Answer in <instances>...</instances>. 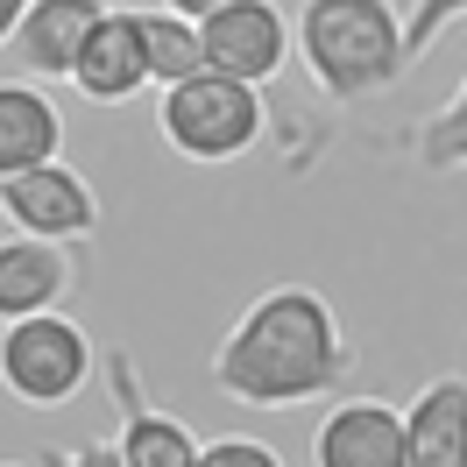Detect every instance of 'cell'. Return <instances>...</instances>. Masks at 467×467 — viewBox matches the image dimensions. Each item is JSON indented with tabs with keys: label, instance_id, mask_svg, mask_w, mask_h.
<instances>
[{
	"label": "cell",
	"instance_id": "6da1fadb",
	"mask_svg": "<svg viewBox=\"0 0 467 467\" xmlns=\"http://www.w3.org/2000/svg\"><path fill=\"white\" fill-rule=\"evenodd\" d=\"M348 368L354 348L340 340V319L312 284L263 291L213 348L220 397L248 410H297L312 397H333V389H348Z\"/></svg>",
	"mask_w": 467,
	"mask_h": 467
},
{
	"label": "cell",
	"instance_id": "7a4b0ae2",
	"mask_svg": "<svg viewBox=\"0 0 467 467\" xmlns=\"http://www.w3.org/2000/svg\"><path fill=\"white\" fill-rule=\"evenodd\" d=\"M291 36H297V57H305V78L340 107L376 99L410 71L404 15L389 0H305Z\"/></svg>",
	"mask_w": 467,
	"mask_h": 467
},
{
	"label": "cell",
	"instance_id": "3957f363",
	"mask_svg": "<svg viewBox=\"0 0 467 467\" xmlns=\"http://www.w3.org/2000/svg\"><path fill=\"white\" fill-rule=\"evenodd\" d=\"M263 86H241L220 71H199L156 99V135L192 163H234L263 142Z\"/></svg>",
	"mask_w": 467,
	"mask_h": 467
},
{
	"label": "cell",
	"instance_id": "277c9868",
	"mask_svg": "<svg viewBox=\"0 0 467 467\" xmlns=\"http://www.w3.org/2000/svg\"><path fill=\"white\" fill-rule=\"evenodd\" d=\"M99 348L86 340V326L64 319V312H36V319H15L0 333V389L29 410H57L86 389Z\"/></svg>",
	"mask_w": 467,
	"mask_h": 467
},
{
	"label": "cell",
	"instance_id": "5b68a950",
	"mask_svg": "<svg viewBox=\"0 0 467 467\" xmlns=\"http://www.w3.org/2000/svg\"><path fill=\"white\" fill-rule=\"evenodd\" d=\"M199 50H205V71L263 86L291 57V22H284L276 0H227V7H213L199 22Z\"/></svg>",
	"mask_w": 467,
	"mask_h": 467
},
{
	"label": "cell",
	"instance_id": "8992f818",
	"mask_svg": "<svg viewBox=\"0 0 467 467\" xmlns=\"http://www.w3.org/2000/svg\"><path fill=\"white\" fill-rule=\"evenodd\" d=\"M0 213L36 241H86L99 227V199L71 163H36L22 177H0Z\"/></svg>",
	"mask_w": 467,
	"mask_h": 467
},
{
	"label": "cell",
	"instance_id": "52a82bcc",
	"mask_svg": "<svg viewBox=\"0 0 467 467\" xmlns=\"http://www.w3.org/2000/svg\"><path fill=\"white\" fill-rule=\"evenodd\" d=\"M107 382H114V404H120V467H199L205 439H192L184 418L156 410L135 382V354L128 348H107Z\"/></svg>",
	"mask_w": 467,
	"mask_h": 467
},
{
	"label": "cell",
	"instance_id": "ba28073f",
	"mask_svg": "<svg viewBox=\"0 0 467 467\" xmlns=\"http://www.w3.org/2000/svg\"><path fill=\"white\" fill-rule=\"evenodd\" d=\"M312 467H410L404 461V410L382 397H348L312 432Z\"/></svg>",
	"mask_w": 467,
	"mask_h": 467
},
{
	"label": "cell",
	"instance_id": "9c48e42d",
	"mask_svg": "<svg viewBox=\"0 0 467 467\" xmlns=\"http://www.w3.org/2000/svg\"><path fill=\"white\" fill-rule=\"evenodd\" d=\"M71 86L86 92L92 107H120V99H135L149 86V57H142V22H135V7H114L99 29L86 36V50L71 64Z\"/></svg>",
	"mask_w": 467,
	"mask_h": 467
},
{
	"label": "cell",
	"instance_id": "30bf717a",
	"mask_svg": "<svg viewBox=\"0 0 467 467\" xmlns=\"http://www.w3.org/2000/svg\"><path fill=\"white\" fill-rule=\"evenodd\" d=\"M114 15V0H36L15 29V57L36 78H71V64L86 50V36Z\"/></svg>",
	"mask_w": 467,
	"mask_h": 467
},
{
	"label": "cell",
	"instance_id": "8fae6325",
	"mask_svg": "<svg viewBox=\"0 0 467 467\" xmlns=\"http://www.w3.org/2000/svg\"><path fill=\"white\" fill-rule=\"evenodd\" d=\"M64 297H71L64 241H36V234L0 241V326L36 319V312H57Z\"/></svg>",
	"mask_w": 467,
	"mask_h": 467
},
{
	"label": "cell",
	"instance_id": "7c38bea8",
	"mask_svg": "<svg viewBox=\"0 0 467 467\" xmlns=\"http://www.w3.org/2000/svg\"><path fill=\"white\" fill-rule=\"evenodd\" d=\"M404 461L410 467H467V376H439L410 397Z\"/></svg>",
	"mask_w": 467,
	"mask_h": 467
},
{
	"label": "cell",
	"instance_id": "4fadbf2b",
	"mask_svg": "<svg viewBox=\"0 0 467 467\" xmlns=\"http://www.w3.org/2000/svg\"><path fill=\"white\" fill-rule=\"evenodd\" d=\"M64 149V114L57 99L29 78H7L0 86V177H22L36 163H57Z\"/></svg>",
	"mask_w": 467,
	"mask_h": 467
},
{
	"label": "cell",
	"instance_id": "5bb4252c",
	"mask_svg": "<svg viewBox=\"0 0 467 467\" xmlns=\"http://www.w3.org/2000/svg\"><path fill=\"white\" fill-rule=\"evenodd\" d=\"M135 22H142V57H149V86H184V78H199L205 71V50H199V22H184L171 7H135Z\"/></svg>",
	"mask_w": 467,
	"mask_h": 467
},
{
	"label": "cell",
	"instance_id": "9a60e30c",
	"mask_svg": "<svg viewBox=\"0 0 467 467\" xmlns=\"http://www.w3.org/2000/svg\"><path fill=\"white\" fill-rule=\"evenodd\" d=\"M410 163L418 171H467V86L410 128Z\"/></svg>",
	"mask_w": 467,
	"mask_h": 467
},
{
	"label": "cell",
	"instance_id": "2e32d148",
	"mask_svg": "<svg viewBox=\"0 0 467 467\" xmlns=\"http://www.w3.org/2000/svg\"><path fill=\"white\" fill-rule=\"evenodd\" d=\"M461 15H467V0H410V7H404V57L418 64L439 36L461 22Z\"/></svg>",
	"mask_w": 467,
	"mask_h": 467
},
{
	"label": "cell",
	"instance_id": "e0dca14e",
	"mask_svg": "<svg viewBox=\"0 0 467 467\" xmlns=\"http://www.w3.org/2000/svg\"><path fill=\"white\" fill-rule=\"evenodd\" d=\"M199 467H284V453L263 446V439H213L199 453Z\"/></svg>",
	"mask_w": 467,
	"mask_h": 467
},
{
	"label": "cell",
	"instance_id": "ac0fdd59",
	"mask_svg": "<svg viewBox=\"0 0 467 467\" xmlns=\"http://www.w3.org/2000/svg\"><path fill=\"white\" fill-rule=\"evenodd\" d=\"M36 461H50V467H120V453L107 439H86V446H71V453H64V446H43Z\"/></svg>",
	"mask_w": 467,
	"mask_h": 467
},
{
	"label": "cell",
	"instance_id": "d6986e66",
	"mask_svg": "<svg viewBox=\"0 0 467 467\" xmlns=\"http://www.w3.org/2000/svg\"><path fill=\"white\" fill-rule=\"evenodd\" d=\"M29 7H36V0H0V43H15V29H22Z\"/></svg>",
	"mask_w": 467,
	"mask_h": 467
},
{
	"label": "cell",
	"instance_id": "ffe728a7",
	"mask_svg": "<svg viewBox=\"0 0 467 467\" xmlns=\"http://www.w3.org/2000/svg\"><path fill=\"white\" fill-rule=\"evenodd\" d=\"M163 7L184 15V22H205V15H213V7H227V0H163Z\"/></svg>",
	"mask_w": 467,
	"mask_h": 467
},
{
	"label": "cell",
	"instance_id": "44dd1931",
	"mask_svg": "<svg viewBox=\"0 0 467 467\" xmlns=\"http://www.w3.org/2000/svg\"><path fill=\"white\" fill-rule=\"evenodd\" d=\"M7 467H22V461H7Z\"/></svg>",
	"mask_w": 467,
	"mask_h": 467
}]
</instances>
